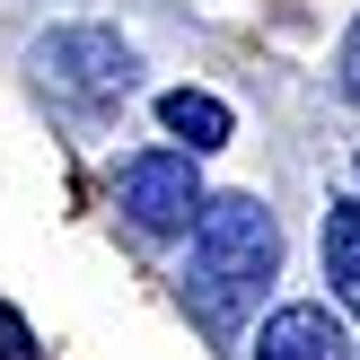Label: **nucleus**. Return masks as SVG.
<instances>
[{
  "label": "nucleus",
  "instance_id": "nucleus-7",
  "mask_svg": "<svg viewBox=\"0 0 360 360\" xmlns=\"http://www.w3.org/2000/svg\"><path fill=\"white\" fill-rule=\"evenodd\" d=\"M0 360H44V352H35V334H27V316H18V308H0Z\"/></svg>",
  "mask_w": 360,
  "mask_h": 360
},
{
  "label": "nucleus",
  "instance_id": "nucleus-5",
  "mask_svg": "<svg viewBox=\"0 0 360 360\" xmlns=\"http://www.w3.org/2000/svg\"><path fill=\"white\" fill-rule=\"evenodd\" d=\"M316 255H326L334 299L360 316V202H326V229H316Z\"/></svg>",
  "mask_w": 360,
  "mask_h": 360
},
{
  "label": "nucleus",
  "instance_id": "nucleus-6",
  "mask_svg": "<svg viewBox=\"0 0 360 360\" xmlns=\"http://www.w3.org/2000/svg\"><path fill=\"white\" fill-rule=\"evenodd\" d=\"M158 123H167L176 141H193V158L220 150V141L238 132V123H229V105H220V97H202V88H167V97H158Z\"/></svg>",
  "mask_w": 360,
  "mask_h": 360
},
{
  "label": "nucleus",
  "instance_id": "nucleus-3",
  "mask_svg": "<svg viewBox=\"0 0 360 360\" xmlns=\"http://www.w3.org/2000/svg\"><path fill=\"white\" fill-rule=\"evenodd\" d=\"M35 70L62 79V88H88V97H123V88L141 79L132 44L105 35V27H62V35H44V44H35Z\"/></svg>",
  "mask_w": 360,
  "mask_h": 360
},
{
  "label": "nucleus",
  "instance_id": "nucleus-8",
  "mask_svg": "<svg viewBox=\"0 0 360 360\" xmlns=\"http://www.w3.org/2000/svg\"><path fill=\"white\" fill-rule=\"evenodd\" d=\"M343 97L360 105V18H352V35H343Z\"/></svg>",
  "mask_w": 360,
  "mask_h": 360
},
{
  "label": "nucleus",
  "instance_id": "nucleus-2",
  "mask_svg": "<svg viewBox=\"0 0 360 360\" xmlns=\"http://www.w3.org/2000/svg\"><path fill=\"white\" fill-rule=\"evenodd\" d=\"M123 211H132V229H150V238L193 229V211H202L193 150H141L132 167H123Z\"/></svg>",
  "mask_w": 360,
  "mask_h": 360
},
{
  "label": "nucleus",
  "instance_id": "nucleus-1",
  "mask_svg": "<svg viewBox=\"0 0 360 360\" xmlns=\"http://www.w3.org/2000/svg\"><path fill=\"white\" fill-rule=\"evenodd\" d=\"M273 264H281V229H273V211H264L255 193H220V202L193 211L185 299L211 316V326H229V316H238L246 299L273 281Z\"/></svg>",
  "mask_w": 360,
  "mask_h": 360
},
{
  "label": "nucleus",
  "instance_id": "nucleus-4",
  "mask_svg": "<svg viewBox=\"0 0 360 360\" xmlns=\"http://www.w3.org/2000/svg\"><path fill=\"white\" fill-rule=\"evenodd\" d=\"M255 360H352V334L334 308H281V316H264Z\"/></svg>",
  "mask_w": 360,
  "mask_h": 360
}]
</instances>
